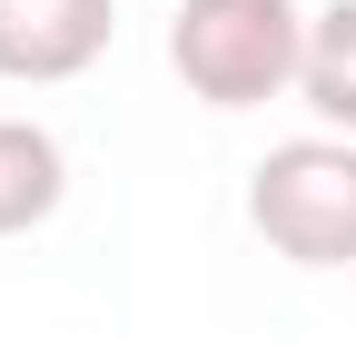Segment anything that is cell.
Instances as JSON below:
<instances>
[{"label":"cell","instance_id":"3","mask_svg":"<svg viewBox=\"0 0 356 356\" xmlns=\"http://www.w3.org/2000/svg\"><path fill=\"white\" fill-rule=\"evenodd\" d=\"M119 40V0H0V79L60 89L79 70H99Z\"/></svg>","mask_w":356,"mask_h":356},{"label":"cell","instance_id":"5","mask_svg":"<svg viewBox=\"0 0 356 356\" xmlns=\"http://www.w3.org/2000/svg\"><path fill=\"white\" fill-rule=\"evenodd\" d=\"M297 99L317 109L337 139H356V0H327L307 20V70H297Z\"/></svg>","mask_w":356,"mask_h":356},{"label":"cell","instance_id":"1","mask_svg":"<svg viewBox=\"0 0 356 356\" xmlns=\"http://www.w3.org/2000/svg\"><path fill=\"white\" fill-rule=\"evenodd\" d=\"M307 20L317 10H297V0H178L168 70L188 79V99H208V109H257V99H277V89H297Z\"/></svg>","mask_w":356,"mask_h":356},{"label":"cell","instance_id":"4","mask_svg":"<svg viewBox=\"0 0 356 356\" xmlns=\"http://www.w3.org/2000/svg\"><path fill=\"white\" fill-rule=\"evenodd\" d=\"M60 198H70V149L40 119H0V238L50 228Z\"/></svg>","mask_w":356,"mask_h":356},{"label":"cell","instance_id":"2","mask_svg":"<svg viewBox=\"0 0 356 356\" xmlns=\"http://www.w3.org/2000/svg\"><path fill=\"white\" fill-rule=\"evenodd\" d=\"M248 228L287 267H356V139H277L248 168Z\"/></svg>","mask_w":356,"mask_h":356}]
</instances>
